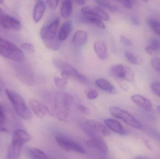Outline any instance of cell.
<instances>
[{
	"mask_svg": "<svg viewBox=\"0 0 160 159\" xmlns=\"http://www.w3.org/2000/svg\"><path fill=\"white\" fill-rule=\"evenodd\" d=\"M53 64L56 68L62 71L61 75L65 80L73 79L82 84H88L87 77L81 74L74 67L64 61L59 59L53 60Z\"/></svg>",
	"mask_w": 160,
	"mask_h": 159,
	"instance_id": "cell-1",
	"label": "cell"
},
{
	"mask_svg": "<svg viewBox=\"0 0 160 159\" xmlns=\"http://www.w3.org/2000/svg\"><path fill=\"white\" fill-rule=\"evenodd\" d=\"M6 94L13 105L16 113L23 119L29 120L32 117V114L25 101L18 92L7 89Z\"/></svg>",
	"mask_w": 160,
	"mask_h": 159,
	"instance_id": "cell-2",
	"label": "cell"
},
{
	"mask_svg": "<svg viewBox=\"0 0 160 159\" xmlns=\"http://www.w3.org/2000/svg\"><path fill=\"white\" fill-rule=\"evenodd\" d=\"M0 54L6 58L14 61H22L24 55L22 50L16 44L0 35Z\"/></svg>",
	"mask_w": 160,
	"mask_h": 159,
	"instance_id": "cell-3",
	"label": "cell"
},
{
	"mask_svg": "<svg viewBox=\"0 0 160 159\" xmlns=\"http://www.w3.org/2000/svg\"><path fill=\"white\" fill-rule=\"evenodd\" d=\"M82 128L90 138L88 144L92 147H96L104 155L108 154V147L100 133L91 129L85 124L82 125Z\"/></svg>",
	"mask_w": 160,
	"mask_h": 159,
	"instance_id": "cell-4",
	"label": "cell"
},
{
	"mask_svg": "<svg viewBox=\"0 0 160 159\" xmlns=\"http://www.w3.org/2000/svg\"><path fill=\"white\" fill-rule=\"evenodd\" d=\"M111 115L120 120L124 121L129 126L136 129H141L142 125L130 113L116 106H112L109 109Z\"/></svg>",
	"mask_w": 160,
	"mask_h": 159,
	"instance_id": "cell-5",
	"label": "cell"
},
{
	"mask_svg": "<svg viewBox=\"0 0 160 159\" xmlns=\"http://www.w3.org/2000/svg\"><path fill=\"white\" fill-rule=\"evenodd\" d=\"M79 19L81 22L93 25L102 30L105 28L102 20L90 11L89 7H84L81 9Z\"/></svg>",
	"mask_w": 160,
	"mask_h": 159,
	"instance_id": "cell-6",
	"label": "cell"
},
{
	"mask_svg": "<svg viewBox=\"0 0 160 159\" xmlns=\"http://www.w3.org/2000/svg\"><path fill=\"white\" fill-rule=\"evenodd\" d=\"M55 141L58 145L64 151H73L80 154H85L82 147L74 140L63 136H57Z\"/></svg>",
	"mask_w": 160,
	"mask_h": 159,
	"instance_id": "cell-7",
	"label": "cell"
},
{
	"mask_svg": "<svg viewBox=\"0 0 160 159\" xmlns=\"http://www.w3.org/2000/svg\"><path fill=\"white\" fill-rule=\"evenodd\" d=\"M111 75L116 78L124 79L129 82L134 81V75L131 69L124 64L114 65L110 69Z\"/></svg>",
	"mask_w": 160,
	"mask_h": 159,
	"instance_id": "cell-8",
	"label": "cell"
},
{
	"mask_svg": "<svg viewBox=\"0 0 160 159\" xmlns=\"http://www.w3.org/2000/svg\"><path fill=\"white\" fill-rule=\"evenodd\" d=\"M73 97L67 92H60L55 100V107L59 109L57 114L68 115V111L73 101Z\"/></svg>",
	"mask_w": 160,
	"mask_h": 159,
	"instance_id": "cell-9",
	"label": "cell"
},
{
	"mask_svg": "<svg viewBox=\"0 0 160 159\" xmlns=\"http://www.w3.org/2000/svg\"><path fill=\"white\" fill-rule=\"evenodd\" d=\"M59 19H55L47 26L42 27L40 35L43 42L53 40L58 37Z\"/></svg>",
	"mask_w": 160,
	"mask_h": 159,
	"instance_id": "cell-10",
	"label": "cell"
},
{
	"mask_svg": "<svg viewBox=\"0 0 160 159\" xmlns=\"http://www.w3.org/2000/svg\"><path fill=\"white\" fill-rule=\"evenodd\" d=\"M29 105L35 115L40 118H44L49 113V109L48 106L36 99L30 100Z\"/></svg>",
	"mask_w": 160,
	"mask_h": 159,
	"instance_id": "cell-11",
	"label": "cell"
},
{
	"mask_svg": "<svg viewBox=\"0 0 160 159\" xmlns=\"http://www.w3.org/2000/svg\"><path fill=\"white\" fill-rule=\"evenodd\" d=\"M0 23L3 28L7 30H19L21 23L17 19L7 15H2L0 17Z\"/></svg>",
	"mask_w": 160,
	"mask_h": 159,
	"instance_id": "cell-12",
	"label": "cell"
},
{
	"mask_svg": "<svg viewBox=\"0 0 160 159\" xmlns=\"http://www.w3.org/2000/svg\"><path fill=\"white\" fill-rule=\"evenodd\" d=\"M30 140L29 133L22 129H17L13 133L11 143L22 147Z\"/></svg>",
	"mask_w": 160,
	"mask_h": 159,
	"instance_id": "cell-13",
	"label": "cell"
},
{
	"mask_svg": "<svg viewBox=\"0 0 160 159\" xmlns=\"http://www.w3.org/2000/svg\"><path fill=\"white\" fill-rule=\"evenodd\" d=\"M131 99L134 103L145 111L150 112L152 110V103L148 98L139 94H135L132 96Z\"/></svg>",
	"mask_w": 160,
	"mask_h": 159,
	"instance_id": "cell-14",
	"label": "cell"
},
{
	"mask_svg": "<svg viewBox=\"0 0 160 159\" xmlns=\"http://www.w3.org/2000/svg\"><path fill=\"white\" fill-rule=\"evenodd\" d=\"M85 124L91 129L98 133H101L104 136H109L111 134V132L106 127L97 121L87 120Z\"/></svg>",
	"mask_w": 160,
	"mask_h": 159,
	"instance_id": "cell-15",
	"label": "cell"
},
{
	"mask_svg": "<svg viewBox=\"0 0 160 159\" xmlns=\"http://www.w3.org/2000/svg\"><path fill=\"white\" fill-rule=\"evenodd\" d=\"M105 125L111 130L120 135H125L127 134V132L122 125L117 120L112 119H105Z\"/></svg>",
	"mask_w": 160,
	"mask_h": 159,
	"instance_id": "cell-16",
	"label": "cell"
},
{
	"mask_svg": "<svg viewBox=\"0 0 160 159\" xmlns=\"http://www.w3.org/2000/svg\"><path fill=\"white\" fill-rule=\"evenodd\" d=\"M88 38L87 33L85 31L83 30L77 31L72 37V44L77 47H81L86 44Z\"/></svg>",
	"mask_w": 160,
	"mask_h": 159,
	"instance_id": "cell-17",
	"label": "cell"
},
{
	"mask_svg": "<svg viewBox=\"0 0 160 159\" xmlns=\"http://www.w3.org/2000/svg\"><path fill=\"white\" fill-rule=\"evenodd\" d=\"M45 8L46 6L43 1H37L33 12V19L35 22L38 23L40 21L45 13Z\"/></svg>",
	"mask_w": 160,
	"mask_h": 159,
	"instance_id": "cell-18",
	"label": "cell"
},
{
	"mask_svg": "<svg viewBox=\"0 0 160 159\" xmlns=\"http://www.w3.org/2000/svg\"><path fill=\"white\" fill-rule=\"evenodd\" d=\"M72 28V22L70 21H67L62 23L58 33V39L61 42L68 38L71 33Z\"/></svg>",
	"mask_w": 160,
	"mask_h": 159,
	"instance_id": "cell-19",
	"label": "cell"
},
{
	"mask_svg": "<svg viewBox=\"0 0 160 159\" xmlns=\"http://www.w3.org/2000/svg\"><path fill=\"white\" fill-rule=\"evenodd\" d=\"M94 49L97 56L101 59L104 60L107 56V48L105 43L102 41H97L94 44Z\"/></svg>",
	"mask_w": 160,
	"mask_h": 159,
	"instance_id": "cell-20",
	"label": "cell"
},
{
	"mask_svg": "<svg viewBox=\"0 0 160 159\" xmlns=\"http://www.w3.org/2000/svg\"><path fill=\"white\" fill-rule=\"evenodd\" d=\"M22 147L11 143L8 149L6 159H19Z\"/></svg>",
	"mask_w": 160,
	"mask_h": 159,
	"instance_id": "cell-21",
	"label": "cell"
},
{
	"mask_svg": "<svg viewBox=\"0 0 160 159\" xmlns=\"http://www.w3.org/2000/svg\"><path fill=\"white\" fill-rule=\"evenodd\" d=\"M96 85L102 90L111 93H115L116 89L114 86L104 78H98L96 80Z\"/></svg>",
	"mask_w": 160,
	"mask_h": 159,
	"instance_id": "cell-22",
	"label": "cell"
},
{
	"mask_svg": "<svg viewBox=\"0 0 160 159\" xmlns=\"http://www.w3.org/2000/svg\"><path fill=\"white\" fill-rule=\"evenodd\" d=\"M73 10V2L69 0L64 1L62 3L61 7V16L64 18L70 16Z\"/></svg>",
	"mask_w": 160,
	"mask_h": 159,
	"instance_id": "cell-23",
	"label": "cell"
},
{
	"mask_svg": "<svg viewBox=\"0 0 160 159\" xmlns=\"http://www.w3.org/2000/svg\"><path fill=\"white\" fill-rule=\"evenodd\" d=\"M29 156L32 159H48V156L42 150L37 148H30L28 151Z\"/></svg>",
	"mask_w": 160,
	"mask_h": 159,
	"instance_id": "cell-24",
	"label": "cell"
},
{
	"mask_svg": "<svg viewBox=\"0 0 160 159\" xmlns=\"http://www.w3.org/2000/svg\"><path fill=\"white\" fill-rule=\"evenodd\" d=\"M125 58L128 62L133 65H139L142 64V59L141 57L135 56L132 52L126 51L125 53Z\"/></svg>",
	"mask_w": 160,
	"mask_h": 159,
	"instance_id": "cell-25",
	"label": "cell"
},
{
	"mask_svg": "<svg viewBox=\"0 0 160 159\" xmlns=\"http://www.w3.org/2000/svg\"><path fill=\"white\" fill-rule=\"evenodd\" d=\"M90 11L96 16L102 20L108 21L109 20V16L108 14L103 11L100 7H89Z\"/></svg>",
	"mask_w": 160,
	"mask_h": 159,
	"instance_id": "cell-26",
	"label": "cell"
},
{
	"mask_svg": "<svg viewBox=\"0 0 160 159\" xmlns=\"http://www.w3.org/2000/svg\"><path fill=\"white\" fill-rule=\"evenodd\" d=\"M44 43L46 47L53 51L58 50L61 45V42L58 39V37L53 40L44 42Z\"/></svg>",
	"mask_w": 160,
	"mask_h": 159,
	"instance_id": "cell-27",
	"label": "cell"
},
{
	"mask_svg": "<svg viewBox=\"0 0 160 159\" xmlns=\"http://www.w3.org/2000/svg\"><path fill=\"white\" fill-rule=\"evenodd\" d=\"M95 2L97 3L99 6L107 8L114 13L119 11V9L116 6L110 3L108 1H95Z\"/></svg>",
	"mask_w": 160,
	"mask_h": 159,
	"instance_id": "cell-28",
	"label": "cell"
},
{
	"mask_svg": "<svg viewBox=\"0 0 160 159\" xmlns=\"http://www.w3.org/2000/svg\"><path fill=\"white\" fill-rule=\"evenodd\" d=\"M148 23L152 30L160 36V22L152 19H148Z\"/></svg>",
	"mask_w": 160,
	"mask_h": 159,
	"instance_id": "cell-29",
	"label": "cell"
},
{
	"mask_svg": "<svg viewBox=\"0 0 160 159\" xmlns=\"http://www.w3.org/2000/svg\"><path fill=\"white\" fill-rule=\"evenodd\" d=\"M154 51H160V40L157 37H152L149 41V46Z\"/></svg>",
	"mask_w": 160,
	"mask_h": 159,
	"instance_id": "cell-30",
	"label": "cell"
},
{
	"mask_svg": "<svg viewBox=\"0 0 160 159\" xmlns=\"http://www.w3.org/2000/svg\"><path fill=\"white\" fill-rule=\"evenodd\" d=\"M54 83L57 87L61 89H64L68 85V82L66 80L59 77L54 78Z\"/></svg>",
	"mask_w": 160,
	"mask_h": 159,
	"instance_id": "cell-31",
	"label": "cell"
},
{
	"mask_svg": "<svg viewBox=\"0 0 160 159\" xmlns=\"http://www.w3.org/2000/svg\"><path fill=\"white\" fill-rule=\"evenodd\" d=\"M151 65L156 71L160 73V58L155 57L151 60Z\"/></svg>",
	"mask_w": 160,
	"mask_h": 159,
	"instance_id": "cell-32",
	"label": "cell"
},
{
	"mask_svg": "<svg viewBox=\"0 0 160 159\" xmlns=\"http://www.w3.org/2000/svg\"><path fill=\"white\" fill-rule=\"evenodd\" d=\"M21 48L22 49L28 51V52H30V53H33L35 50L34 46L32 44L28 43H23L22 44Z\"/></svg>",
	"mask_w": 160,
	"mask_h": 159,
	"instance_id": "cell-33",
	"label": "cell"
},
{
	"mask_svg": "<svg viewBox=\"0 0 160 159\" xmlns=\"http://www.w3.org/2000/svg\"><path fill=\"white\" fill-rule=\"evenodd\" d=\"M6 120V115L5 110L3 106L0 105V123L5 125Z\"/></svg>",
	"mask_w": 160,
	"mask_h": 159,
	"instance_id": "cell-34",
	"label": "cell"
},
{
	"mask_svg": "<svg viewBox=\"0 0 160 159\" xmlns=\"http://www.w3.org/2000/svg\"><path fill=\"white\" fill-rule=\"evenodd\" d=\"M117 2L128 9H131L133 7V1L125 0V1H117Z\"/></svg>",
	"mask_w": 160,
	"mask_h": 159,
	"instance_id": "cell-35",
	"label": "cell"
},
{
	"mask_svg": "<svg viewBox=\"0 0 160 159\" xmlns=\"http://www.w3.org/2000/svg\"><path fill=\"white\" fill-rule=\"evenodd\" d=\"M98 96V93L94 90H90L87 93V98L89 100H93L97 99Z\"/></svg>",
	"mask_w": 160,
	"mask_h": 159,
	"instance_id": "cell-36",
	"label": "cell"
},
{
	"mask_svg": "<svg viewBox=\"0 0 160 159\" xmlns=\"http://www.w3.org/2000/svg\"><path fill=\"white\" fill-rule=\"evenodd\" d=\"M151 89L154 93L160 98V83H154L151 86Z\"/></svg>",
	"mask_w": 160,
	"mask_h": 159,
	"instance_id": "cell-37",
	"label": "cell"
},
{
	"mask_svg": "<svg viewBox=\"0 0 160 159\" xmlns=\"http://www.w3.org/2000/svg\"><path fill=\"white\" fill-rule=\"evenodd\" d=\"M47 3L50 8L52 9H54L56 8L59 5V1H54V0H53V1L49 0V1H47Z\"/></svg>",
	"mask_w": 160,
	"mask_h": 159,
	"instance_id": "cell-38",
	"label": "cell"
},
{
	"mask_svg": "<svg viewBox=\"0 0 160 159\" xmlns=\"http://www.w3.org/2000/svg\"><path fill=\"white\" fill-rule=\"evenodd\" d=\"M120 40L121 43L126 45L130 46L132 44V42L129 38H127L124 35H121L120 37Z\"/></svg>",
	"mask_w": 160,
	"mask_h": 159,
	"instance_id": "cell-39",
	"label": "cell"
},
{
	"mask_svg": "<svg viewBox=\"0 0 160 159\" xmlns=\"http://www.w3.org/2000/svg\"><path fill=\"white\" fill-rule=\"evenodd\" d=\"M78 108L80 112L85 114H89L90 113V110L85 105H78Z\"/></svg>",
	"mask_w": 160,
	"mask_h": 159,
	"instance_id": "cell-40",
	"label": "cell"
},
{
	"mask_svg": "<svg viewBox=\"0 0 160 159\" xmlns=\"http://www.w3.org/2000/svg\"><path fill=\"white\" fill-rule=\"evenodd\" d=\"M132 22L133 23L134 25H138L140 24V20L139 18L136 16H132L131 17Z\"/></svg>",
	"mask_w": 160,
	"mask_h": 159,
	"instance_id": "cell-41",
	"label": "cell"
},
{
	"mask_svg": "<svg viewBox=\"0 0 160 159\" xmlns=\"http://www.w3.org/2000/svg\"><path fill=\"white\" fill-rule=\"evenodd\" d=\"M143 141L145 145L147 147L149 150L150 151H152L153 150V147H152V145H151L150 143H149V141L147 140L146 139H143Z\"/></svg>",
	"mask_w": 160,
	"mask_h": 159,
	"instance_id": "cell-42",
	"label": "cell"
},
{
	"mask_svg": "<svg viewBox=\"0 0 160 159\" xmlns=\"http://www.w3.org/2000/svg\"><path fill=\"white\" fill-rule=\"evenodd\" d=\"M153 136L156 138L158 141H159L160 142V133H159L158 132L155 131H152L151 132Z\"/></svg>",
	"mask_w": 160,
	"mask_h": 159,
	"instance_id": "cell-43",
	"label": "cell"
},
{
	"mask_svg": "<svg viewBox=\"0 0 160 159\" xmlns=\"http://www.w3.org/2000/svg\"><path fill=\"white\" fill-rule=\"evenodd\" d=\"M145 50L149 55H152L154 53V51L150 47H147L145 48Z\"/></svg>",
	"mask_w": 160,
	"mask_h": 159,
	"instance_id": "cell-44",
	"label": "cell"
},
{
	"mask_svg": "<svg viewBox=\"0 0 160 159\" xmlns=\"http://www.w3.org/2000/svg\"><path fill=\"white\" fill-rule=\"evenodd\" d=\"M7 129L4 125L0 123V132H6Z\"/></svg>",
	"mask_w": 160,
	"mask_h": 159,
	"instance_id": "cell-45",
	"label": "cell"
},
{
	"mask_svg": "<svg viewBox=\"0 0 160 159\" xmlns=\"http://www.w3.org/2000/svg\"><path fill=\"white\" fill-rule=\"evenodd\" d=\"M3 88V84L2 79L0 77V93H2V92Z\"/></svg>",
	"mask_w": 160,
	"mask_h": 159,
	"instance_id": "cell-46",
	"label": "cell"
},
{
	"mask_svg": "<svg viewBox=\"0 0 160 159\" xmlns=\"http://www.w3.org/2000/svg\"><path fill=\"white\" fill-rule=\"evenodd\" d=\"M76 2L78 3L79 5L82 6L85 4L86 3L85 1H76Z\"/></svg>",
	"mask_w": 160,
	"mask_h": 159,
	"instance_id": "cell-47",
	"label": "cell"
},
{
	"mask_svg": "<svg viewBox=\"0 0 160 159\" xmlns=\"http://www.w3.org/2000/svg\"><path fill=\"white\" fill-rule=\"evenodd\" d=\"M134 159H148L144 157H137L135 158Z\"/></svg>",
	"mask_w": 160,
	"mask_h": 159,
	"instance_id": "cell-48",
	"label": "cell"
},
{
	"mask_svg": "<svg viewBox=\"0 0 160 159\" xmlns=\"http://www.w3.org/2000/svg\"><path fill=\"white\" fill-rule=\"evenodd\" d=\"M158 110L160 114V105H159V106H158Z\"/></svg>",
	"mask_w": 160,
	"mask_h": 159,
	"instance_id": "cell-49",
	"label": "cell"
},
{
	"mask_svg": "<svg viewBox=\"0 0 160 159\" xmlns=\"http://www.w3.org/2000/svg\"><path fill=\"white\" fill-rule=\"evenodd\" d=\"M2 13V9H1V8H0V14H1V13Z\"/></svg>",
	"mask_w": 160,
	"mask_h": 159,
	"instance_id": "cell-50",
	"label": "cell"
}]
</instances>
